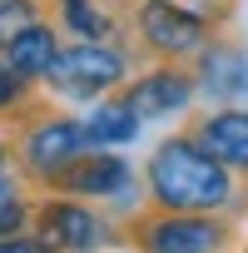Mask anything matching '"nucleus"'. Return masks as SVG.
<instances>
[{"mask_svg":"<svg viewBox=\"0 0 248 253\" xmlns=\"http://www.w3.org/2000/svg\"><path fill=\"white\" fill-rule=\"evenodd\" d=\"M238 174L213 159L189 129L169 134L149 164H144V189H149V209H189V213H223L238 199Z\"/></svg>","mask_w":248,"mask_h":253,"instance_id":"obj_1","label":"nucleus"},{"mask_svg":"<svg viewBox=\"0 0 248 253\" xmlns=\"http://www.w3.org/2000/svg\"><path fill=\"white\" fill-rule=\"evenodd\" d=\"M129 80V55L114 40H75L60 45V55L45 70V84L60 99H104Z\"/></svg>","mask_w":248,"mask_h":253,"instance_id":"obj_2","label":"nucleus"},{"mask_svg":"<svg viewBox=\"0 0 248 253\" xmlns=\"http://www.w3.org/2000/svg\"><path fill=\"white\" fill-rule=\"evenodd\" d=\"M134 40L154 60L189 65L213 40V25L208 15H199L194 5H179V0H134Z\"/></svg>","mask_w":248,"mask_h":253,"instance_id":"obj_3","label":"nucleus"},{"mask_svg":"<svg viewBox=\"0 0 248 253\" xmlns=\"http://www.w3.org/2000/svg\"><path fill=\"white\" fill-rule=\"evenodd\" d=\"M233 238L223 213H189V209H154L129 223V243L149 253H208Z\"/></svg>","mask_w":248,"mask_h":253,"instance_id":"obj_4","label":"nucleus"},{"mask_svg":"<svg viewBox=\"0 0 248 253\" xmlns=\"http://www.w3.org/2000/svg\"><path fill=\"white\" fill-rule=\"evenodd\" d=\"M80 149H89L84 119L50 109V114H40L30 129L20 134V169H25V179H30L35 189H50V184L70 169V159H75Z\"/></svg>","mask_w":248,"mask_h":253,"instance_id":"obj_5","label":"nucleus"},{"mask_svg":"<svg viewBox=\"0 0 248 253\" xmlns=\"http://www.w3.org/2000/svg\"><path fill=\"white\" fill-rule=\"evenodd\" d=\"M30 228L50 243V248H65V253H84V248H104L114 238L109 218L89 209V199H75V194H55L35 204V218Z\"/></svg>","mask_w":248,"mask_h":253,"instance_id":"obj_6","label":"nucleus"},{"mask_svg":"<svg viewBox=\"0 0 248 253\" xmlns=\"http://www.w3.org/2000/svg\"><path fill=\"white\" fill-rule=\"evenodd\" d=\"M194 94H199V80H194V70L179 65V60H159L154 70L124 80V84L114 89V99H119L124 109H134L139 119H169V114H184V109L194 104Z\"/></svg>","mask_w":248,"mask_h":253,"instance_id":"obj_7","label":"nucleus"},{"mask_svg":"<svg viewBox=\"0 0 248 253\" xmlns=\"http://www.w3.org/2000/svg\"><path fill=\"white\" fill-rule=\"evenodd\" d=\"M55 194H75V199H119V194H129L134 189V169H129V159L124 154H114V149H104V144H89V149H80L75 159H70V169L50 184ZM45 189V194H50Z\"/></svg>","mask_w":248,"mask_h":253,"instance_id":"obj_8","label":"nucleus"},{"mask_svg":"<svg viewBox=\"0 0 248 253\" xmlns=\"http://www.w3.org/2000/svg\"><path fill=\"white\" fill-rule=\"evenodd\" d=\"M189 134H194L213 159H223L233 174L248 179V109H238V104H218L213 114L194 119Z\"/></svg>","mask_w":248,"mask_h":253,"instance_id":"obj_9","label":"nucleus"},{"mask_svg":"<svg viewBox=\"0 0 248 253\" xmlns=\"http://www.w3.org/2000/svg\"><path fill=\"white\" fill-rule=\"evenodd\" d=\"M194 80H199V94L228 104L248 89V55L228 40H208L199 55H194Z\"/></svg>","mask_w":248,"mask_h":253,"instance_id":"obj_10","label":"nucleus"},{"mask_svg":"<svg viewBox=\"0 0 248 253\" xmlns=\"http://www.w3.org/2000/svg\"><path fill=\"white\" fill-rule=\"evenodd\" d=\"M0 55H5V65H10L15 75H25V80H45L50 60L60 55V30L40 15V20H30L5 50H0Z\"/></svg>","mask_w":248,"mask_h":253,"instance_id":"obj_11","label":"nucleus"},{"mask_svg":"<svg viewBox=\"0 0 248 253\" xmlns=\"http://www.w3.org/2000/svg\"><path fill=\"white\" fill-rule=\"evenodd\" d=\"M139 114L134 109H124L119 99H99L89 114H84V134H89V144H104V149H124V144H134L139 139Z\"/></svg>","mask_w":248,"mask_h":253,"instance_id":"obj_12","label":"nucleus"},{"mask_svg":"<svg viewBox=\"0 0 248 253\" xmlns=\"http://www.w3.org/2000/svg\"><path fill=\"white\" fill-rule=\"evenodd\" d=\"M55 15H60V25H65L70 35H80V40H109V35H114V20L104 15L99 0H55Z\"/></svg>","mask_w":248,"mask_h":253,"instance_id":"obj_13","label":"nucleus"},{"mask_svg":"<svg viewBox=\"0 0 248 253\" xmlns=\"http://www.w3.org/2000/svg\"><path fill=\"white\" fill-rule=\"evenodd\" d=\"M40 15H45L40 0H0V50H5L30 20H40Z\"/></svg>","mask_w":248,"mask_h":253,"instance_id":"obj_14","label":"nucleus"},{"mask_svg":"<svg viewBox=\"0 0 248 253\" xmlns=\"http://www.w3.org/2000/svg\"><path fill=\"white\" fill-rule=\"evenodd\" d=\"M30 89H35V80L15 75V70L5 65V55H0V114H5V109H20V104L30 99Z\"/></svg>","mask_w":248,"mask_h":253,"instance_id":"obj_15","label":"nucleus"},{"mask_svg":"<svg viewBox=\"0 0 248 253\" xmlns=\"http://www.w3.org/2000/svg\"><path fill=\"white\" fill-rule=\"evenodd\" d=\"M35 218V204L25 199V194H15V199H5L0 204V238H10V233H25V223Z\"/></svg>","mask_w":248,"mask_h":253,"instance_id":"obj_16","label":"nucleus"},{"mask_svg":"<svg viewBox=\"0 0 248 253\" xmlns=\"http://www.w3.org/2000/svg\"><path fill=\"white\" fill-rule=\"evenodd\" d=\"M15 194H20V184H15V179H5V174H0V204H5V199H15Z\"/></svg>","mask_w":248,"mask_h":253,"instance_id":"obj_17","label":"nucleus"},{"mask_svg":"<svg viewBox=\"0 0 248 253\" xmlns=\"http://www.w3.org/2000/svg\"><path fill=\"white\" fill-rule=\"evenodd\" d=\"M5 164H10V139L0 134V174H5Z\"/></svg>","mask_w":248,"mask_h":253,"instance_id":"obj_18","label":"nucleus"},{"mask_svg":"<svg viewBox=\"0 0 248 253\" xmlns=\"http://www.w3.org/2000/svg\"><path fill=\"white\" fill-rule=\"evenodd\" d=\"M243 94H248V89H243Z\"/></svg>","mask_w":248,"mask_h":253,"instance_id":"obj_19","label":"nucleus"}]
</instances>
